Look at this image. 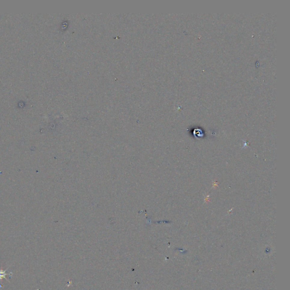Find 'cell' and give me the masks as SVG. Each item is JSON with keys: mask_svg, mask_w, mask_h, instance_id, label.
<instances>
[{"mask_svg": "<svg viewBox=\"0 0 290 290\" xmlns=\"http://www.w3.org/2000/svg\"><path fill=\"white\" fill-rule=\"evenodd\" d=\"M6 270H7V269H6V270H0V279H3V278H4V279H5L6 280H7L8 282L10 283V282H9V280H8V279L6 278V276H7V275H9H9H12V274H13V273H11H11H10L9 274H8V273H6Z\"/></svg>", "mask_w": 290, "mask_h": 290, "instance_id": "6da1fadb", "label": "cell"}]
</instances>
